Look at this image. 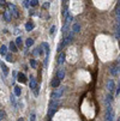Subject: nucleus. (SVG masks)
<instances>
[{"label": "nucleus", "mask_w": 120, "mask_h": 121, "mask_svg": "<svg viewBox=\"0 0 120 121\" xmlns=\"http://www.w3.org/2000/svg\"><path fill=\"white\" fill-rule=\"evenodd\" d=\"M25 44H27V47L32 46V44H34V40H32V39H28V40H27V42H25Z\"/></svg>", "instance_id": "obj_25"}, {"label": "nucleus", "mask_w": 120, "mask_h": 121, "mask_svg": "<svg viewBox=\"0 0 120 121\" xmlns=\"http://www.w3.org/2000/svg\"><path fill=\"white\" fill-rule=\"evenodd\" d=\"M10 49L11 52H17V46L14 42H10Z\"/></svg>", "instance_id": "obj_22"}, {"label": "nucleus", "mask_w": 120, "mask_h": 121, "mask_svg": "<svg viewBox=\"0 0 120 121\" xmlns=\"http://www.w3.org/2000/svg\"><path fill=\"white\" fill-rule=\"evenodd\" d=\"M0 54H1L3 56H5L7 54V47L6 46H1V47H0Z\"/></svg>", "instance_id": "obj_13"}, {"label": "nucleus", "mask_w": 120, "mask_h": 121, "mask_svg": "<svg viewBox=\"0 0 120 121\" xmlns=\"http://www.w3.org/2000/svg\"><path fill=\"white\" fill-rule=\"evenodd\" d=\"M64 62H65V54H64V53H61V54L59 55V58H58V64L62 65Z\"/></svg>", "instance_id": "obj_14"}, {"label": "nucleus", "mask_w": 120, "mask_h": 121, "mask_svg": "<svg viewBox=\"0 0 120 121\" xmlns=\"http://www.w3.org/2000/svg\"><path fill=\"white\" fill-rule=\"evenodd\" d=\"M119 94H120V88L118 86V89H116V91H115V95H116V96H119Z\"/></svg>", "instance_id": "obj_36"}, {"label": "nucleus", "mask_w": 120, "mask_h": 121, "mask_svg": "<svg viewBox=\"0 0 120 121\" xmlns=\"http://www.w3.org/2000/svg\"><path fill=\"white\" fill-rule=\"evenodd\" d=\"M17 121H24V120H23V117H19V119L17 120Z\"/></svg>", "instance_id": "obj_37"}, {"label": "nucleus", "mask_w": 120, "mask_h": 121, "mask_svg": "<svg viewBox=\"0 0 120 121\" xmlns=\"http://www.w3.org/2000/svg\"><path fill=\"white\" fill-rule=\"evenodd\" d=\"M49 5H50V4H49V3H44V5H43V6H42V7H43V9H44V10H47V9H48V7H49Z\"/></svg>", "instance_id": "obj_33"}, {"label": "nucleus", "mask_w": 120, "mask_h": 121, "mask_svg": "<svg viewBox=\"0 0 120 121\" xmlns=\"http://www.w3.org/2000/svg\"><path fill=\"white\" fill-rule=\"evenodd\" d=\"M29 1H30V0H24V4H23V5H24V7H25V9H28V7H29Z\"/></svg>", "instance_id": "obj_31"}, {"label": "nucleus", "mask_w": 120, "mask_h": 121, "mask_svg": "<svg viewBox=\"0 0 120 121\" xmlns=\"http://www.w3.org/2000/svg\"><path fill=\"white\" fill-rule=\"evenodd\" d=\"M3 14H4V18H5V21H6V22H10V21H11V14H10V12H9V11H5Z\"/></svg>", "instance_id": "obj_17"}, {"label": "nucleus", "mask_w": 120, "mask_h": 121, "mask_svg": "<svg viewBox=\"0 0 120 121\" xmlns=\"http://www.w3.org/2000/svg\"><path fill=\"white\" fill-rule=\"evenodd\" d=\"M36 86H37V83H36L35 78L30 76V83H29V88H30V90H34V89L36 88Z\"/></svg>", "instance_id": "obj_7"}, {"label": "nucleus", "mask_w": 120, "mask_h": 121, "mask_svg": "<svg viewBox=\"0 0 120 121\" xmlns=\"http://www.w3.org/2000/svg\"><path fill=\"white\" fill-rule=\"evenodd\" d=\"M10 99H11V103L13 104V107L16 108V107H17V99H16V96H14L13 94H11V96H10Z\"/></svg>", "instance_id": "obj_15"}, {"label": "nucleus", "mask_w": 120, "mask_h": 121, "mask_svg": "<svg viewBox=\"0 0 120 121\" xmlns=\"http://www.w3.org/2000/svg\"><path fill=\"white\" fill-rule=\"evenodd\" d=\"M57 77H58L60 80H62V79H64V77H65V72H64V70H59V71H58Z\"/></svg>", "instance_id": "obj_18"}, {"label": "nucleus", "mask_w": 120, "mask_h": 121, "mask_svg": "<svg viewBox=\"0 0 120 121\" xmlns=\"http://www.w3.org/2000/svg\"><path fill=\"white\" fill-rule=\"evenodd\" d=\"M17 79H18L19 83H27V77L23 73H18V74H17Z\"/></svg>", "instance_id": "obj_9"}, {"label": "nucleus", "mask_w": 120, "mask_h": 121, "mask_svg": "<svg viewBox=\"0 0 120 121\" xmlns=\"http://www.w3.org/2000/svg\"><path fill=\"white\" fill-rule=\"evenodd\" d=\"M60 82H61V80H60L58 77H55V78L52 79V83H50V85H52L53 88H58V86L60 85Z\"/></svg>", "instance_id": "obj_8"}, {"label": "nucleus", "mask_w": 120, "mask_h": 121, "mask_svg": "<svg viewBox=\"0 0 120 121\" xmlns=\"http://www.w3.org/2000/svg\"><path fill=\"white\" fill-rule=\"evenodd\" d=\"M6 116V113H5V110H0V121H1L4 117Z\"/></svg>", "instance_id": "obj_27"}, {"label": "nucleus", "mask_w": 120, "mask_h": 121, "mask_svg": "<svg viewBox=\"0 0 120 121\" xmlns=\"http://www.w3.org/2000/svg\"><path fill=\"white\" fill-rule=\"evenodd\" d=\"M79 30H80V25L78 24V23H75L73 24V34H76V32H79Z\"/></svg>", "instance_id": "obj_20"}, {"label": "nucleus", "mask_w": 120, "mask_h": 121, "mask_svg": "<svg viewBox=\"0 0 120 121\" xmlns=\"http://www.w3.org/2000/svg\"><path fill=\"white\" fill-rule=\"evenodd\" d=\"M73 31H68L67 32V35L64 37V40H62V43H64V46H67V44H70L71 42H72V40H73Z\"/></svg>", "instance_id": "obj_4"}, {"label": "nucleus", "mask_w": 120, "mask_h": 121, "mask_svg": "<svg viewBox=\"0 0 120 121\" xmlns=\"http://www.w3.org/2000/svg\"><path fill=\"white\" fill-rule=\"evenodd\" d=\"M30 121H36V114L35 113H32L30 115Z\"/></svg>", "instance_id": "obj_28"}, {"label": "nucleus", "mask_w": 120, "mask_h": 121, "mask_svg": "<svg viewBox=\"0 0 120 121\" xmlns=\"http://www.w3.org/2000/svg\"><path fill=\"white\" fill-rule=\"evenodd\" d=\"M49 32H50V35H54V34H55V26H54V25H53L52 28H50Z\"/></svg>", "instance_id": "obj_30"}, {"label": "nucleus", "mask_w": 120, "mask_h": 121, "mask_svg": "<svg viewBox=\"0 0 120 121\" xmlns=\"http://www.w3.org/2000/svg\"><path fill=\"white\" fill-rule=\"evenodd\" d=\"M0 66H1V70H3L4 74H5V76H7V74H9V67H7L4 62H0Z\"/></svg>", "instance_id": "obj_11"}, {"label": "nucleus", "mask_w": 120, "mask_h": 121, "mask_svg": "<svg viewBox=\"0 0 120 121\" xmlns=\"http://www.w3.org/2000/svg\"><path fill=\"white\" fill-rule=\"evenodd\" d=\"M39 92H40V88L36 86V88L34 89V94H35V96H39Z\"/></svg>", "instance_id": "obj_29"}, {"label": "nucleus", "mask_w": 120, "mask_h": 121, "mask_svg": "<svg viewBox=\"0 0 120 121\" xmlns=\"http://www.w3.org/2000/svg\"><path fill=\"white\" fill-rule=\"evenodd\" d=\"M39 54H40V49L37 48V49L34 50V55H39Z\"/></svg>", "instance_id": "obj_34"}, {"label": "nucleus", "mask_w": 120, "mask_h": 121, "mask_svg": "<svg viewBox=\"0 0 120 121\" xmlns=\"http://www.w3.org/2000/svg\"><path fill=\"white\" fill-rule=\"evenodd\" d=\"M118 72H119V66H118V67H112V68H111V73H112L113 76H116Z\"/></svg>", "instance_id": "obj_21"}, {"label": "nucleus", "mask_w": 120, "mask_h": 121, "mask_svg": "<svg viewBox=\"0 0 120 121\" xmlns=\"http://www.w3.org/2000/svg\"><path fill=\"white\" fill-rule=\"evenodd\" d=\"M107 89H108V92H109V94H111V92H113V91L115 90V84H114V80L109 79V80L107 82Z\"/></svg>", "instance_id": "obj_6"}, {"label": "nucleus", "mask_w": 120, "mask_h": 121, "mask_svg": "<svg viewBox=\"0 0 120 121\" xmlns=\"http://www.w3.org/2000/svg\"><path fill=\"white\" fill-rule=\"evenodd\" d=\"M42 48H44V52H46V58H49V52H50V49H49L48 43L43 42V43H42Z\"/></svg>", "instance_id": "obj_10"}, {"label": "nucleus", "mask_w": 120, "mask_h": 121, "mask_svg": "<svg viewBox=\"0 0 120 121\" xmlns=\"http://www.w3.org/2000/svg\"><path fill=\"white\" fill-rule=\"evenodd\" d=\"M0 6H6V1H5V0H0Z\"/></svg>", "instance_id": "obj_35"}, {"label": "nucleus", "mask_w": 120, "mask_h": 121, "mask_svg": "<svg viewBox=\"0 0 120 121\" xmlns=\"http://www.w3.org/2000/svg\"><path fill=\"white\" fill-rule=\"evenodd\" d=\"M48 121H52V120H50V119H49V120H48Z\"/></svg>", "instance_id": "obj_38"}, {"label": "nucleus", "mask_w": 120, "mask_h": 121, "mask_svg": "<svg viewBox=\"0 0 120 121\" xmlns=\"http://www.w3.org/2000/svg\"><path fill=\"white\" fill-rule=\"evenodd\" d=\"M105 119H106V121H114V119H115L114 110H113V108L111 106H108L107 109H106V116H105Z\"/></svg>", "instance_id": "obj_2"}, {"label": "nucleus", "mask_w": 120, "mask_h": 121, "mask_svg": "<svg viewBox=\"0 0 120 121\" xmlns=\"http://www.w3.org/2000/svg\"><path fill=\"white\" fill-rule=\"evenodd\" d=\"M34 28H35V25H34L32 22H28V23L25 24V30H27V31H31Z\"/></svg>", "instance_id": "obj_12"}, {"label": "nucleus", "mask_w": 120, "mask_h": 121, "mask_svg": "<svg viewBox=\"0 0 120 121\" xmlns=\"http://www.w3.org/2000/svg\"><path fill=\"white\" fill-rule=\"evenodd\" d=\"M37 4H39V0H30V1H29V6L31 5L32 7H35Z\"/></svg>", "instance_id": "obj_23"}, {"label": "nucleus", "mask_w": 120, "mask_h": 121, "mask_svg": "<svg viewBox=\"0 0 120 121\" xmlns=\"http://www.w3.org/2000/svg\"><path fill=\"white\" fill-rule=\"evenodd\" d=\"M58 106H59V99H52L49 103V108H48V117L50 119L54 114L55 112L58 110Z\"/></svg>", "instance_id": "obj_1"}, {"label": "nucleus", "mask_w": 120, "mask_h": 121, "mask_svg": "<svg viewBox=\"0 0 120 121\" xmlns=\"http://www.w3.org/2000/svg\"><path fill=\"white\" fill-rule=\"evenodd\" d=\"M5 56H6V59H7V61H11V62H12V56H11L10 54H6Z\"/></svg>", "instance_id": "obj_32"}, {"label": "nucleus", "mask_w": 120, "mask_h": 121, "mask_svg": "<svg viewBox=\"0 0 120 121\" xmlns=\"http://www.w3.org/2000/svg\"><path fill=\"white\" fill-rule=\"evenodd\" d=\"M113 102V97H112V95L111 94H107V96H106V103L108 106H111V103Z\"/></svg>", "instance_id": "obj_16"}, {"label": "nucleus", "mask_w": 120, "mask_h": 121, "mask_svg": "<svg viewBox=\"0 0 120 121\" xmlns=\"http://www.w3.org/2000/svg\"><path fill=\"white\" fill-rule=\"evenodd\" d=\"M21 94H22V91H21L19 86H14V92H13V95H14V96H21Z\"/></svg>", "instance_id": "obj_19"}, {"label": "nucleus", "mask_w": 120, "mask_h": 121, "mask_svg": "<svg viewBox=\"0 0 120 121\" xmlns=\"http://www.w3.org/2000/svg\"><path fill=\"white\" fill-rule=\"evenodd\" d=\"M14 43H16V46H22V37H21V36H18Z\"/></svg>", "instance_id": "obj_26"}, {"label": "nucleus", "mask_w": 120, "mask_h": 121, "mask_svg": "<svg viewBox=\"0 0 120 121\" xmlns=\"http://www.w3.org/2000/svg\"><path fill=\"white\" fill-rule=\"evenodd\" d=\"M9 10H10V14L13 16L14 18H19V12L17 10L14 4H9Z\"/></svg>", "instance_id": "obj_3"}, {"label": "nucleus", "mask_w": 120, "mask_h": 121, "mask_svg": "<svg viewBox=\"0 0 120 121\" xmlns=\"http://www.w3.org/2000/svg\"><path fill=\"white\" fill-rule=\"evenodd\" d=\"M64 94V88H60V89H57L52 92V95H50V97H52V99H59Z\"/></svg>", "instance_id": "obj_5"}, {"label": "nucleus", "mask_w": 120, "mask_h": 121, "mask_svg": "<svg viewBox=\"0 0 120 121\" xmlns=\"http://www.w3.org/2000/svg\"><path fill=\"white\" fill-rule=\"evenodd\" d=\"M30 66H31L32 68H36V67H37V64H36V60H35V59H31V60H30Z\"/></svg>", "instance_id": "obj_24"}]
</instances>
